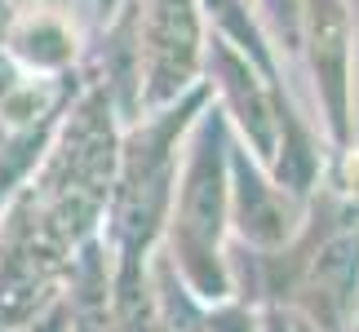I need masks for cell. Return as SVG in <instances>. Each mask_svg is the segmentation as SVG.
<instances>
[{"label":"cell","mask_w":359,"mask_h":332,"mask_svg":"<svg viewBox=\"0 0 359 332\" xmlns=\"http://www.w3.org/2000/svg\"><path fill=\"white\" fill-rule=\"evenodd\" d=\"M204 102H209V85L120 124L116 177H111L107 217H102V244H107V257H111L116 332H160L156 293H151V261H156L164 244V226H169V204L177 186L187 129Z\"/></svg>","instance_id":"cell-1"},{"label":"cell","mask_w":359,"mask_h":332,"mask_svg":"<svg viewBox=\"0 0 359 332\" xmlns=\"http://www.w3.org/2000/svg\"><path fill=\"white\" fill-rule=\"evenodd\" d=\"M160 257L204 306L236 293L231 270V124L213 93L191 120Z\"/></svg>","instance_id":"cell-2"},{"label":"cell","mask_w":359,"mask_h":332,"mask_svg":"<svg viewBox=\"0 0 359 332\" xmlns=\"http://www.w3.org/2000/svg\"><path fill=\"white\" fill-rule=\"evenodd\" d=\"M297 71L311 85V116L328 146L355 142L359 124V18L351 0H302Z\"/></svg>","instance_id":"cell-3"},{"label":"cell","mask_w":359,"mask_h":332,"mask_svg":"<svg viewBox=\"0 0 359 332\" xmlns=\"http://www.w3.org/2000/svg\"><path fill=\"white\" fill-rule=\"evenodd\" d=\"M137 40V116L204 85L209 22L196 0H129Z\"/></svg>","instance_id":"cell-4"},{"label":"cell","mask_w":359,"mask_h":332,"mask_svg":"<svg viewBox=\"0 0 359 332\" xmlns=\"http://www.w3.org/2000/svg\"><path fill=\"white\" fill-rule=\"evenodd\" d=\"M204 85H209L217 111L226 116L236 142H244L262 164H271L275 142H280V102L284 93H293V85L262 71L248 53H240L213 32L204 45Z\"/></svg>","instance_id":"cell-5"},{"label":"cell","mask_w":359,"mask_h":332,"mask_svg":"<svg viewBox=\"0 0 359 332\" xmlns=\"http://www.w3.org/2000/svg\"><path fill=\"white\" fill-rule=\"evenodd\" d=\"M306 204L311 200L280 186L266 164L231 133V240H240V248L253 253H271L293 240V230L306 217Z\"/></svg>","instance_id":"cell-6"},{"label":"cell","mask_w":359,"mask_h":332,"mask_svg":"<svg viewBox=\"0 0 359 332\" xmlns=\"http://www.w3.org/2000/svg\"><path fill=\"white\" fill-rule=\"evenodd\" d=\"M85 49L89 27H80L72 5H53V0L22 5L0 40V53L22 76H72L85 62Z\"/></svg>","instance_id":"cell-7"},{"label":"cell","mask_w":359,"mask_h":332,"mask_svg":"<svg viewBox=\"0 0 359 332\" xmlns=\"http://www.w3.org/2000/svg\"><path fill=\"white\" fill-rule=\"evenodd\" d=\"M196 5H200V13H204V22H209L213 36H222L226 45H236L240 53H248L262 71H271V76H280V80L293 85V76L284 71L271 36L262 32V18H257L253 0H196Z\"/></svg>","instance_id":"cell-8"},{"label":"cell","mask_w":359,"mask_h":332,"mask_svg":"<svg viewBox=\"0 0 359 332\" xmlns=\"http://www.w3.org/2000/svg\"><path fill=\"white\" fill-rule=\"evenodd\" d=\"M262 32L271 36L275 53H280L284 71H297V36H302V0H253Z\"/></svg>","instance_id":"cell-9"},{"label":"cell","mask_w":359,"mask_h":332,"mask_svg":"<svg viewBox=\"0 0 359 332\" xmlns=\"http://www.w3.org/2000/svg\"><path fill=\"white\" fill-rule=\"evenodd\" d=\"M116 9H120V0H89V32H93V27H102Z\"/></svg>","instance_id":"cell-10"},{"label":"cell","mask_w":359,"mask_h":332,"mask_svg":"<svg viewBox=\"0 0 359 332\" xmlns=\"http://www.w3.org/2000/svg\"><path fill=\"white\" fill-rule=\"evenodd\" d=\"M13 13H18V5H13V0H0V40H5V32H9Z\"/></svg>","instance_id":"cell-11"},{"label":"cell","mask_w":359,"mask_h":332,"mask_svg":"<svg viewBox=\"0 0 359 332\" xmlns=\"http://www.w3.org/2000/svg\"><path fill=\"white\" fill-rule=\"evenodd\" d=\"M0 332H9V319H5V310H0Z\"/></svg>","instance_id":"cell-12"},{"label":"cell","mask_w":359,"mask_h":332,"mask_svg":"<svg viewBox=\"0 0 359 332\" xmlns=\"http://www.w3.org/2000/svg\"><path fill=\"white\" fill-rule=\"evenodd\" d=\"M13 5H18V9H22V5H36V0H13Z\"/></svg>","instance_id":"cell-13"},{"label":"cell","mask_w":359,"mask_h":332,"mask_svg":"<svg viewBox=\"0 0 359 332\" xmlns=\"http://www.w3.org/2000/svg\"><path fill=\"white\" fill-rule=\"evenodd\" d=\"M53 5H76V0H53Z\"/></svg>","instance_id":"cell-14"}]
</instances>
